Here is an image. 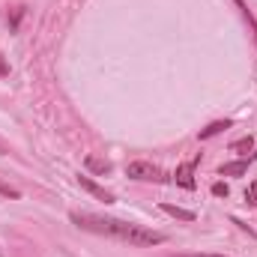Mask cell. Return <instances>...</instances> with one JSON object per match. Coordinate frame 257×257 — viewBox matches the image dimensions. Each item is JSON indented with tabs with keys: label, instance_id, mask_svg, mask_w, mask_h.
Instances as JSON below:
<instances>
[{
	"label": "cell",
	"instance_id": "obj_16",
	"mask_svg": "<svg viewBox=\"0 0 257 257\" xmlns=\"http://www.w3.org/2000/svg\"><path fill=\"white\" fill-rule=\"evenodd\" d=\"M0 257H3V251H0Z\"/></svg>",
	"mask_w": 257,
	"mask_h": 257
},
{
	"label": "cell",
	"instance_id": "obj_14",
	"mask_svg": "<svg viewBox=\"0 0 257 257\" xmlns=\"http://www.w3.org/2000/svg\"><path fill=\"white\" fill-rule=\"evenodd\" d=\"M0 75H9V63H6L3 57H0Z\"/></svg>",
	"mask_w": 257,
	"mask_h": 257
},
{
	"label": "cell",
	"instance_id": "obj_5",
	"mask_svg": "<svg viewBox=\"0 0 257 257\" xmlns=\"http://www.w3.org/2000/svg\"><path fill=\"white\" fill-rule=\"evenodd\" d=\"M84 165H87V171L102 174V177L114 171V168H111V162H108V159H99V156H87V159H84Z\"/></svg>",
	"mask_w": 257,
	"mask_h": 257
},
{
	"label": "cell",
	"instance_id": "obj_9",
	"mask_svg": "<svg viewBox=\"0 0 257 257\" xmlns=\"http://www.w3.org/2000/svg\"><path fill=\"white\" fill-rule=\"evenodd\" d=\"M233 3L239 6V12H242V18L248 21V27H251V33H254V42H257V18H254V15H251V9H248V6H245L242 0H233Z\"/></svg>",
	"mask_w": 257,
	"mask_h": 257
},
{
	"label": "cell",
	"instance_id": "obj_2",
	"mask_svg": "<svg viewBox=\"0 0 257 257\" xmlns=\"http://www.w3.org/2000/svg\"><path fill=\"white\" fill-rule=\"evenodd\" d=\"M126 174L132 180H141V183H165V180H168L165 171L156 168V165H150V162H132L126 168Z\"/></svg>",
	"mask_w": 257,
	"mask_h": 257
},
{
	"label": "cell",
	"instance_id": "obj_10",
	"mask_svg": "<svg viewBox=\"0 0 257 257\" xmlns=\"http://www.w3.org/2000/svg\"><path fill=\"white\" fill-rule=\"evenodd\" d=\"M230 150H233V153H239V156H248V153L254 150V141H251V138H242V141H233V144H230Z\"/></svg>",
	"mask_w": 257,
	"mask_h": 257
},
{
	"label": "cell",
	"instance_id": "obj_1",
	"mask_svg": "<svg viewBox=\"0 0 257 257\" xmlns=\"http://www.w3.org/2000/svg\"><path fill=\"white\" fill-rule=\"evenodd\" d=\"M81 230H90V233H102V236H111V239H120L128 245H162L165 242V233H156L144 224H135V221H123V218H111V215H99V212H72L69 215Z\"/></svg>",
	"mask_w": 257,
	"mask_h": 257
},
{
	"label": "cell",
	"instance_id": "obj_6",
	"mask_svg": "<svg viewBox=\"0 0 257 257\" xmlns=\"http://www.w3.org/2000/svg\"><path fill=\"white\" fill-rule=\"evenodd\" d=\"M248 171V159H239V162H230V165H221L218 174L221 177H242Z\"/></svg>",
	"mask_w": 257,
	"mask_h": 257
},
{
	"label": "cell",
	"instance_id": "obj_8",
	"mask_svg": "<svg viewBox=\"0 0 257 257\" xmlns=\"http://www.w3.org/2000/svg\"><path fill=\"white\" fill-rule=\"evenodd\" d=\"M162 212L180 218V221H194V212L192 209H183V206H174V203H162Z\"/></svg>",
	"mask_w": 257,
	"mask_h": 257
},
{
	"label": "cell",
	"instance_id": "obj_3",
	"mask_svg": "<svg viewBox=\"0 0 257 257\" xmlns=\"http://www.w3.org/2000/svg\"><path fill=\"white\" fill-rule=\"evenodd\" d=\"M197 162H200V156L177 168V183H180L183 189H194V168H197Z\"/></svg>",
	"mask_w": 257,
	"mask_h": 257
},
{
	"label": "cell",
	"instance_id": "obj_4",
	"mask_svg": "<svg viewBox=\"0 0 257 257\" xmlns=\"http://www.w3.org/2000/svg\"><path fill=\"white\" fill-rule=\"evenodd\" d=\"M78 186H81L84 192H90L93 197H99V200H105V203H114V194H111V192H105V189H102L99 183H93L90 177H78Z\"/></svg>",
	"mask_w": 257,
	"mask_h": 257
},
{
	"label": "cell",
	"instance_id": "obj_11",
	"mask_svg": "<svg viewBox=\"0 0 257 257\" xmlns=\"http://www.w3.org/2000/svg\"><path fill=\"white\" fill-rule=\"evenodd\" d=\"M245 200H248L251 206H257V180L251 183V189H248V194H245Z\"/></svg>",
	"mask_w": 257,
	"mask_h": 257
},
{
	"label": "cell",
	"instance_id": "obj_12",
	"mask_svg": "<svg viewBox=\"0 0 257 257\" xmlns=\"http://www.w3.org/2000/svg\"><path fill=\"white\" fill-rule=\"evenodd\" d=\"M0 194H3V197H18V192H15V189H9L6 183H0Z\"/></svg>",
	"mask_w": 257,
	"mask_h": 257
},
{
	"label": "cell",
	"instance_id": "obj_7",
	"mask_svg": "<svg viewBox=\"0 0 257 257\" xmlns=\"http://www.w3.org/2000/svg\"><path fill=\"white\" fill-rule=\"evenodd\" d=\"M230 126H233L230 120H215V123H209L206 128H200V135H197V138H200V141H206V138H215V135H221L224 128H230Z\"/></svg>",
	"mask_w": 257,
	"mask_h": 257
},
{
	"label": "cell",
	"instance_id": "obj_15",
	"mask_svg": "<svg viewBox=\"0 0 257 257\" xmlns=\"http://www.w3.org/2000/svg\"><path fill=\"white\" fill-rule=\"evenodd\" d=\"M177 257H227V254H177Z\"/></svg>",
	"mask_w": 257,
	"mask_h": 257
},
{
	"label": "cell",
	"instance_id": "obj_13",
	"mask_svg": "<svg viewBox=\"0 0 257 257\" xmlns=\"http://www.w3.org/2000/svg\"><path fill=\"white\" fill-rule=\"evenodd\" d=\"M212 194H218V197L224 194V197H227V186H224V183H215V186H212Z\"/></svg>",
	"mask_w": 257,
	"mask_h": 257
}]
</instances>
